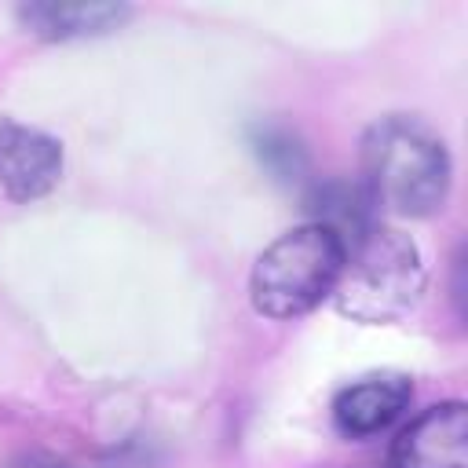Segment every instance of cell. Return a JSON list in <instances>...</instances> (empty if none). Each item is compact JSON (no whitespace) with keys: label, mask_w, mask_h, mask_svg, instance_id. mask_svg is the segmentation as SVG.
<instances>
[{"label":"cell","mask_w":468,"mask_h":468,"mask_svg":"<svg viewBox=\"0 0 468 468\" xmlns=\"http://www.w3.org/2000/svg\"><path fill=\"white\" fill-rule=\"evenodd\" d=\"M362 176L373 208L431 216L450 190V150L442 135L410 113H388L362 135Z\"/></svg>","instance_id":"1"},{"label":"cell","mask_w":468,"mask_h":468,"mask_svg":"<svg viewBox=\"0 0 468 468\" xmlns=\"http://www.w3.org/2000/svg\"><path fill=\"white\" fill-rule=\"evenodd\" d=\"M428 271L420 260V249L410 234L373 219L366 230H358L347 241L344 271L336 278L333 300L336 311L351 322L384 325L406 318L420 292H424Z\"/></svg>","instance_id":"2"},{"label":"cell","mask_w":468,"mask_h":468,"mask_svg":"<svg viewBox=\"0 0 468 468\" xmlns=\"http://www.w3.org/2000/svg\"><path fill=\"white\" fill-rule=\"evenodd\" d=\"M347 245L322 223H300L278 234L249 274V300L267 318H296L333 296Z\"/></svg>","instance_id":"3"},{"label":"cell","mask_w":468,"mask_h":468,"mask_svg":"<svg viewBox=\"0 0 468 468\" xmlns=\"http://www.w3.org/2000/svg\"><path fill=\"white\" fill-rule=\"evenodd\" d=\"M388 468H468V406L450 399L420 410L391 439Z\"/></svg>","instance_id":"4"},{"label":"cell","mask_w":468,"mask_h":468,"mask_svg":"<svg viewBox=\"0 0 468 468\" xmlns=\"http://www.w3.org/2000/svg\"><path fill=\"white\" fill-rule=\"evenodd\" d=\"M62 179V143L33 124L0 121V186L11 201H37Z\"/></svg>","instance_id":"5"},{"label":"cell","mask_w":468,"mask_h":468,"mask_svg":"<svg viewBox=\"0 0 468 468\" xmlns=\"http://www.w3.org/2000/svg\"><path fill=\"white\" fill-rule=\"evenodd\" d=\"M410 399L413 384L406 373H366L336 391L333 424L347 439H373L410 410Z\"/></svg>","instance_id":"6"},{"label":"cell","mask_w":468,"mask_h":468,"mask_svg":"<svg viewBox=\"0 0 468 468\" xmlns=\"http://www.w3.org/2000/svg\"><path fill=\"white\" fill-rule=\"evenodd\" d=\"M18 18L44 40H80L117 29L132 18L128 4H22Z\"/></svg>","instance_id":"7"},{"label":"cell","mask_w":468,"mask_h":468,"mask_svg":"<svg viewBox=\"0 0 468 468\" xmlns=\"http://www.w3.org/2000/svg\"><path fill=\"white\" fill-rule=\"evenodd\" d=\"M256 157L263 161V168L274 176V179H300L307 172V154L300 146V139L282 128V124H252V135H249Z\"/></svg>","instance_id":"8"},{"label":"cell","mask_w":468,"mask_h":468,"mask_svg":"<svg viewBox=\"0 0 468 468\" xmlns=\"http://www.w3.org/2000/svg\"><path fill=\"white\" fill-rule=\"evenodd\" d=\"M15 468H69V464L55 461V457H26V461H18Z\"/></svg>","instance_id":"9"}]
</instances>
